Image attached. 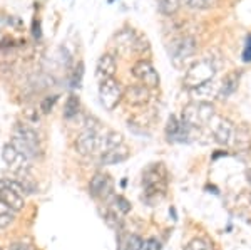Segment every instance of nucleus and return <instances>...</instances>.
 I'll return each instance as SVG.
<instances>
[{
    "label": "nucleus",
    "mask_w": 251,
    "mask_h": 250,
    "mask_svg": "<svg viewBox=\"0 0 251 250\" xmlns=\"http://www.w3.org/2000/svg\"><path fill=\"white\" fill-rule=\"evenodd\" d=\"M12 144L15 148L24 153L29 160L39 158L40 155V139L37 136V133L32 130L30 126L22 123H17L12 133Z\"/></svg>",
    "instance_id": "f257e3e1"
},
{
    "label": "nucleus",
    "mask_w": 251,
    "mask_h": 250,
    "mask_svg": "<svg viewBox=\"0 0 251 250\" xmlns=\"http://www.w3.org/2000/svg\"><path fill=\"white\" fill-rule=\"evenodd\" d=\"M220 67L221 66L216 64V59H213V57H206L203 60H200V62L193 64L184 78L186 87L194 89V87H200V86H203V84L209 83V81H213L214 74H216V71L220 69Z\"/></svg>",
    "instance_id": "f03ea898"
},
{
    "label": "nucleus",
    "mask_w": 251,
    "mask_h": 250,
    "mask_svg": "<svg viewBox=\"0 0 251 250\" xmlns=\"http://www.w3.org/2000/svg\"><path fill=\"white\" fill-rule=\"evenodd\" d=\"M214 118V108L213 104L204 103V101H198V103H191L184 108L183 119L189 128L193 130H200L204 124H209Z\"/></svg>",
    "instance_id": "7ed1b4c3"
},
{
    "label": "nucleus",
    "mask_w": 251,
    "mask_h": 250,
    "mask_svg": "<svg viewBox=\"0 0 251 250\" xmlns=\"http://www.w3.org/2000/svg\"><path fill=\"white\" fill-rule=\"evenodd\" d=\"M24 190L14 180H0V201L14 212H20L25 205Z\"/></svg>",
    "instance_id": "20e7f679"
},
{
    "label": "nucleus",
    "mask_w": 251,
    "mask_h": 250,
    "mask_svg": "<svg viewBox=\"0 0 251 250\" xmlns=\"http://www.w3.org/2000/svg\"><path fill=\"white\" fill-rule=\"evenodd\" d=\"M97 126H99V123H97L96 119L92 118H87L86 119V126H84V131L80 133L77 136V139H75V150H77L79 155L82 156H91L96 153V148H97Z\"/></svg>",
    "instance_id": "39448f33"
},
{
    "label": "nucleus",
    "mask_w": 251,
    "mask_h": 250,
    "mask_svg": "<svg viewBox=\"0 0 251 250\" xmlns=\"http://www.w3.org/2000/svg\"><path fill=\"white\" fill-rule=\"evenodd\" d=\"M194 52H196V40L193 37H181L171 44L169 56H171L174 66L183 67L189 62V59L194 56Z\"/></svg>",
    "instance_id": "423d86ee"
},
{
    "label": "nucleus",
    "mask_w": 251,
    "mask_h": 250,
    "mask_svg": "<svg viewBox=\"0 0 251 250\" xmlns=\"http://www.w3.org/2000/svg\"><path fill=\"white\" fill-rule=\"evenodd\" d=\"M123 98V86L114 78L106 79L99 86V101L107 111L114 110Z\"/></svg>",
    "instance_id": "0eeeda50"
},
{
    "label": "nucleus",
    "mask_w": 251,
    "mask_h": 250,
    "mask_svg": "<svg viewBox=\"0 0 251 250\" xmlns=\"http://www.w3.org/2000/svg\"><path fill=\"white\" fill-rule=\"evenodd\" d=\"M2 158L5 161V165L14 170L17 175H22V173H27L30 168V160L27 158L24 153H20L17 148L12 143H7L2 150Z\"/></svg>",
    "instance_id": "6e6552de"
},
{
    "label": "nucleus",
    "mask_w": 251,
    "mask_h": 250,
    "mask_svg": "<svg viewBox=\"0 0 251 250\" xmlns=\"http://www.w3.org/2000/svg\"><path fill=\"white\" fill-rule=\"evenodd\" d=\"M193 131L196 130L189 128L183 119L174 114L169 118L168 124H166V138L171 141V143H189L193 138L191 136Z\"/></svg>",
    "instance_id": "1a4fd4ad"
},
{
    "label": "nucleus",
    "mask_w": 251,
    "mask_h": 250,
    "mask_svg": "<svg viewBox=\"0 0 251 250\" xmlns=\"http://www.w3.org/2000/svg\"><path fill=\"white\" fill-rule=\"evenodd\" d=\"M144 193L146 196H161L166 190V181H164V173L156 170V167L149 168L144 173Z\"/></svg>",
    "instance_id": "9d476101"
},
{
    "label": "nucleus",
    "mask_w": 251,
    "mask_h": 250,
    "mask_svg": "<svg viewBox=\"0 0 251 250\" xmlns=\"http://www.w3.org/2000/svg\"><path fill=\"white\" fill-rule=\"evenodd\" d=\"M209 124H211L213 136H214V139H216L218 143L231 144L233 141H234L236 130H234L231 121H228L226 118H221V116H214Z\"/></svg>",
    "instance_id": "9b49d317"
},
{
    "label": "nucleus",
    "mask_w": 251,
    "mask_h": 250,
    "mask_svg": "<svg viewBox=\"0 0 251 250\" xmlns=\"http://www.w3.org/2000/svg\"><path fill=\"white\" fill-rule=\"evenodd\" d=\"M132 76L143 83L146 87H157L159 86V76H157L156 69L152 67V64L149 60H137L132 66Z\"/></svg>",
    "instance_id": "f8f14e48"
},
{
    "label": "nucleus",
    "mask_w": 251,
    "mask_h": 250,
    "mask_svg": "<svg viewBox=\"0 0 251 250\" xmlns=\"http://www.w3.org/2000/svg\"><path fill=\"white\" fill-rule=\"evenodd\" d=\"M89 190H91V195L94 198L106 200L112 195V178L106 175V173H97L94 178L91 180Z\"/></svg>",
    "instance_id": "ddd939ff"
},
{
    "label": "nucleus",
    "mask_w": 251,
    "mask_h": 250,
    "mask_svg": "<svg viewBox=\"0 0 251 250\" xmlns=\"http://www.w3.org/2000/svg\"><path fill=\"white\" fill-rule=\"evenodd\" d=\"M116 74V59L112 54H104L100 56L97 60V67H96V78L99 79V83L106 79L114 78Z\"/></svg>",
    "instance_id": "4468645a"
},
{
    "label": "nucleus",
    "mask_w": 251,
    "mask_h": 250,
    "mask_svg": "<svg viewBox=\"0 0 251 250\" xmlns=\"http://www.w3.org/2000/svg\"><path fill=\"white\" fill-rule=\"evenodd\" d=\"M123 94H124V98L127 99V103H131V104H146L149 101V98H151L149 87L143 86V84L129 86Z\"/></svg>",
    "instance_id": "2eb2a0df"
},
{
    "label": "nucleus",
    "mask_w": 251,
    "mask_h": 250,
    "mask_svg": "<svg viewBox=\"0 0 251 250\" xmlns=\"http://www.w3.org/2000/svg\"><path fill=\"white\" fill-rule=\"evenodd\" d=\"M127 146L126 144H119V146L112 148V150H109L107 153H104V155H100L99 161L102 165H116V163H121V161H124L127 158Z\"/></svg>",
    "instance_id": "dca6fc26"
},
{
    "label": "nucleus",
    "mask_w": 251,
    "mask_h": 250,
    "mask_svg": "<svg viewBox=\"0 0 251 250\" xmlns=\"http://www.w3.org/2000/svg\"><path fill=\"white\" fill-rule=\"evenodd\" d=\"M189 91H191V94L194 96V98L204 101V103H208L209 99L216 98V96L220 94V87L214 86L213 81H209V83L203 84V86L194 87V89H189Z\"/></svg>",
    "instance_id": "f3484780"
},
{
    "label": "nucleus",
    "mask_w": 251,
    "mask_h": 250,
    "mask_svg": "<svg viewBox=\"0 0 251 250\" xmlns=\"http://www.w3.org/2000/svg\"><path fill=\"white\" fill-rule=\"evenodd\" d=\"M80 111V101L75 94H71L66 101L64 106V118L66 119H74Z\"/></svg>",
    "instance_id": "a211bd4d"
},
{
    "label": "nucleus",
    "mask_w": 251,
    "mask_h": 250,
    "mask_svg": "<svg viewBox=\"0 0 251 250\" xmlns=\"http://www.w3.org/2000/svg\"><path fill=\"white\" fill-rule=\"evenodd\" d=\"M238 83H240V76H238V74H229L228 78H225V81L221 83L220 94L223 96V98H226V96H231L233 92L236 91Z\"/></svg>",
    "instance_id": "6ab92c4d"
},
{
    "label": "nucleus",
    "mask_w": 251,
    "mask_h": 250,
    "mask_svg": "<svg viewBox=\"0 0 251 250\" xmlns=\"http://www.w3.org/2000/svg\"><path fill=\"white\" fill-rule=\"evenodd\" d=\"M14 219H15V212L0 201V230L10 227V223L14 222Z\"/></svg>",
    "instance_id": "aec40b11"
},
{
    "label": "nucleus",
    "mask_w": 251,
    "mask_h": 250,
    "mask_svg": "<svg viewBox=\"0 0 251 250\" xmlns=\"http://www.w3.org/2000/svg\"><path fill=\"white\" fill-rule=\"evenodd\" d=\"M157 7H159V12L164 15H171L177 10L179 7V0H156Z\"/></svg>",
    "instance_id": "412c9836"
},
{
    "label": "nucleus",
    "mask_w": 251,
    "mask_h": 250,
    "mask_svg": "<svg viewBox=\"0 0 251 250\" xmlns=\"http://www.w3.org/2000/svg\"><path fill=\"white\" fill-rule=\"evenodd\" d=\"M181 2L191 10H204L213 5L214 0H181Z\"/></svg>",
    "instance_id": "4be33fe9"
},
{
    "label": "nucleus",
    "mask_w": 251,
    "mask_h": 250,
    "mask_svg": "<svg viewBox=\"0 0 251 250\" xmlns=\"http://www.w3.org/2000/svg\"><path fill=\"white\" fill-rule=\"evenodd\" d=\"M124 249L126 250H141L143 249V240H141V237H137V235H126Z\"/></svg>",
    "instance_id": "5701e85b"
},
{
    "label": "nucleus",
    "mask_w": 251,
    "mask_h": 250,
    "mask_svg": "<svg viewBox=\"0 0 251 250\" xmlns=\"http://www.w3.org/2000/svg\"><path fill=\"white\" fill-rule=\"evenodd\" d=\"M184 250H213V247L206 239H194L186 245Z\"/></svg>",
    "instance_id": "b1692460"
},
{
    "label": "nucleus",
    "mask_w": 251,
    "mask_h": 250,
    "mask_svg": "<svg viewBox=\"0 0 251 250\" xmlns=\"http://www.w3.org/2000/svg\"><path fill=\"white\" fill-rule=\"evenodd\" d=\"M112 210L114 212L117 210L119 215H126V213H129V210H131V203L126 198H123V196H117L114 200V205H112Z\"/></svg>",
    "instance_id": "393cba45"
},
{
    "label": "nucleus",
    "mask_w": 251,
    "mask_h": 250,
    "mask_svg": "<svg viewBox=\"0 0 251 250\" xmlns=\"http://www.w3.org/2000/svg\"><path fill=\"white\" fill-rule=\"evenodd\" d=\"M82 74H84V64L79 62L77 66H75L74 72H72V76H71V86L74 87V89H79L80 81H82Z\"/></svg>",
    "instance_id": "a878e982"
},
{
    "label": "nucleus",
    "mask_w": 251,
    "mask_h": 250,
    "mask_svg": "<svg viewBox=\"0 0 251 250\" xmlns=\"http://www.w3.org/2000/svg\"><path fill=\"white\" fill-rule=\"evenodd\" d=\"M243 60L251 62V34L245 40V49H243Z\"/></svg>",
    "instance_id": "bb28decb"
},
{
    "label": "nucleus",
    "mask_w": 251,
    "mask_h": 250,
    "mask_svg": "<svg viewBox=\"0 0 251 250\" xmlns=\"http://www.w3.org/2000/svg\"><path fill=\"white\" fill-rule=\"evenodd\" d=\"M57 101V96H50V98H47V99H44V103H42V111H44V114H49L52 110V106H54V103Z\"/></svg>",
    "instance_id": "cd10ccee"
},
{
    "label": "nucleus",
    "mask_w": 251,
    "mask_h": 250,
    "mask_svg": "<svg viewBox=\"0 0 251 250\" xmlns=\"http://www.w3.org/2000/svg\"><path fill=\"white\" fill-rule=\"evenodd\" d=\"M161 249H163L161 247V242L156 239H151L146 242V244H143V249L141 250H161Z\"/></svg>",
    "instance_id": "c85d7f7f"
},
{
    "label": "nucleus",
    "mask_w": 251,
    "mask_h": 250,
    "mask_svg": "<svg viewBox=\"0 0 251 250\" xmlns=\"http://www.w3.org/2000/svg\"><path fill=\"white\" fill-rule=\"evenodd\" d=\"M10 250H34L30 247V245H27V244H14L10 247Z\"/></svg>",
    "instance_id": "c756f323"
},
{
    "label": "nucleus",
    "mask_w": 251,
    "mask_h": 250,
    "mask_svg": "<svg viewBox=\"0 0 251 250\" xmlns=\"http://www.w3.org/2000/svg\"><path fill=\"white\" fill-rule=\"evenodd\" d=\"M32 34H34V37H35V39H39L40 35H42V34H40V26H39L37 20H34V27H32Z\"/></svg>",
    "instance_id": "7c9ffc66"
},
{
    "label": "nucleus",
    "mask_w": 251,
    "mask_h": 250,
    "mask_svg": "<svg viewBox=\"0 0 251 250\" xmlns=\"http://www.w3.org/2000/svg\"><path fill=\"white\" fill-rule=\"evenodd\" d=\"M223 156H226V153L225 151H220V153H214V155H213V160H216V158H223Z\"/></svg>",
    "instance_id": "2f4dec72"
},
{
    "label": "nucleus",
    "mask_w": 251,
    "mask_h": 250,
    "mask_svg": "<svg viewBox=\"0 0 251 250\" xmlns=\"http://www.w3.org/2000/svg\"><path fill=\"white\" fill-rule=\"evenodd\" d=\"M246 176H248V181H250V183H251V168H250V170H248V173H246Z\"/></svg>",
    "instance_id": "473e14b6"
}]
</instances>
